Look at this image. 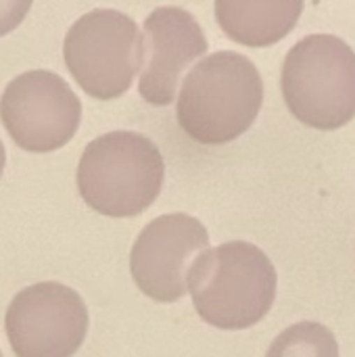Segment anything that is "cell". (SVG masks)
Returning a JSON list of instances; mask_svg holds the SVG:
<instances>
[{
  "label": "cell",
  "mask_w": 355,
  "mask_h": 357,
  "mask_svg": "<svg viewBox=\"0 0 355 357\" xmlns=\"http://www.w3.org/2000/svg\"><path fill=\"white\" fill-rule=\"evenodd\" d=\"M276 284L274 264L259 247L230 241L205 249L192 261L186 293L205 324L220 331H245L268 316Z\"/></svg>",
  "instance_id": "1"
},
{
  "label": "cell",
  "mask_w": 355,
  "mask_h": 357,
  "mask_svg": "<svg viewBox=\"0 0 355 357\" xmlns=\"http://www.w3.org/2000/svg\"><path fill=\"white\" fill-rule=\"evenodd\" d=\"M264 82L251 59L222 50L199 61L184 77L176 117L182 132L199 144H228L243 136L259 115Z\"/></svg>",
  "instance_id": "2"
},
{
  "label": "cell",
  "mask_w": 355,
  "mask_h": 357,
  "mask_svg": "<svg viewBox=\"0 0 355 357\" xmlns=\"http://www.w3.org/2000/svg\"><path fill=\"white\" fill-rule=\"evenodd\" d=\"M165 161L159 146L138 132H109L94 138L77 163L84 203L107 218H136L159 197Z\"/></svg>",
  "instance_id": "3"
},
{
  "label": "cell",
  "mask_w": 355,
  "mask_h": 357,
  "mask_svg": "<svg viewBox=\"0 0 355 357\" xmlns=\"http://www.w3.org/2000/svg\"><path fill=\"white\" fill-rule=\"evenodd\" d=\"M282 96L289 111L322 132L343 128L355 117V52L328 33L299 40L282 65Z\"/></svg>",
  "instance_id": "4"
},
{
  "label": "cell",
  "mask_w": 355,
  "mask_h": 357,
  "mask_svg": "<svg viewBox=\"0 0 355 357\" xmlns=\"http://www.w3.org/2000/svg\"><path fill=\"white\" fill-rule=\"evenodd\" d=\"M63 56L86 94L111 100L130 90L142 65V33L126 13L96 8L69 27Z\"/></svg>",
  "instance_id": "5"
},
{
  "label": "cell",
  "mask_w": 355,
  "mask_h": 357,
  "mask_svg": "<svg viewBox=\"0 0 355 357\" xmlns=\"http://www.w3.org/2000/svg\"><path fill=\"white\" fill-rule=\"evenodd\" d=\"M88 307L61 282L19 291L6 307L4 333L17 357H73L88 335Z\"/></svg>",
  "instance_id": "6"
},
{
  "label": "cell",
  "mask_w": 355,
  "mask_h": 357,
  "mask_svg": "<svg viewBox=\"0 0 355 357\" xmlns=\"http://www.w3.org/2000/svg\"><path fill=\"white\" fill-rule=\"evenodd\" d=\"M0 121L19 149L52 153L75 136L82 102L61 75L44 69L25 71L2 92Z\"/></svg>",
  "instance_id": "7"
},
{
  "label": "cell",
  "mask_w": 355,
  "mask_h": 357,
  "mask_svg": "<svg viewBox=\"0 0 355 357\" xmlns=\"http://www.w3.org/2000/svg\"><path fill=\"white\" fill-rule=\"evenodd\" d=\"M209 249L207 228L192 215L165 213L149 222L130 251V272L142 295L176 303L186 295L192 261Z\"/></svg>",
  "instance_id": "8"
},
{
  "label": "cell",
  "mask_w": 355,
  "mask_h": 357,
  "mask_svg": "<svg viewBox=\"0 0 355 357\" xmlns=\"http://www.w3.org/2000/svg\"><path fill=\"white\" fill-rule=\"evenodd\" d=\"M205 52L207 38L188 10L180 6L155 8L144 21L140 96L153 107L169 105L184 69Z\"/></svg>",
  "instance_id": "9"
},
{
  "label": "cell",
  "mask_w": 355,
  "mask_h": 357,
  "mask_svg": "<svg viewBox=\"0 0 355 357\" xmlns=\"http://www.w3.org/2000/svg\"><path fill=\"white\" fill-rule=\"evenodd\" d=\"M303 4L305 0H216V19L230 40L266 48L295 29Z\"/></svg>",
  "instance_id": "10"
},
{
  "label": "cell",
  "mask_w": 355,
  "mask_h": 357,
  "mask_svg": "<svg viewBox=\"0 0 355 357\" xmlns=\"http://www.w3.org/2000/svg\"><path fill=\"white\" fill-rule=\"evenodd\" d=\"M266 357H339V343L326 326L299 322L272 341Z\"/></svg>",
  "instance_id": "11"
},
{
  "label": "cell",
  "mask_w": 355,
  "mask_h": 357,
  "mask_svg": "<svg viewBox=\"0 0 355 357\" xmlns=\"http://www.w3.org/2000/svg\"><path fill=\"white\" fill-rule=\"evenodd\" d=\"M33 0H0V38L10 33L29 13Z\"/></svg>",
  "instance_id": "12"
},
{
  "label": "cell",
  "mask_w": 355,
  "mask_h": 357,
  "mask_svg": "<svg viewBox=\"0 0 355 357\" xmlns=\"http://www.w3.org/2000/svg\"><path fill=\"white\" fill-rule=\"evenodd\" d=\"M4 163H6V153H4V146H2V140H0V176L4 172Z\"/></svg>",
  "instance_id": "13"
},
{
  "label": "cell",
  "mask_w": 355,
  "mask_h": 357,
  "mask_svg": "<svg viewBox=\"0 0 355 357\" xmlns=\"http://www.w3.org/2000/svg\"><path fill=\"white\" fill-rule=\"evenodd\" d=\"M0 357H2V354H0Z\"/></svg>",
  "instance_id": "14"
}]
</instances>
